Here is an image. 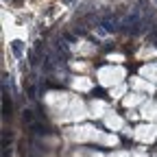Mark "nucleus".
I'll use <instances>...</instances> for the list:
<instances>
[{"label": "nucleus", "mask_w": 157, "mask_h": 157, "mask_svg": "<svg viewBox=\"0 0 157 157\" xmlns=\"http://www.w3.org/2000/svg\"><path fill=\"white\" fill-rule=\"evenodd\" d=\"M98 24H101V29L107 31V33H113V31H118V26H122L120 15L113 13V11H105L101 15V22H98Z\"/></svg>", "instance_id": "f257e3e1"}, {"label": "nucleus", "mask_w": 157, "mask_h": 157, "mask_svg": "<svg viewBox=\"0 0 157 157\" xmlns=\"http://www.w3.org/2000/svg\"><path fill=\"white\" fill-rule=\"evenodd\" d=\"M11 109H13L11 96H9L7 92H2V113H5V118H9V116H11Z\"/></svg>", "instance_id": "f03ea898"}, {"label": "nucleus", "mask_w": 157, "mask_h": 157, "mask_svg": "<svg viewBox=\"0 0 157 157\" xmlns=\"http://www.w3.org/2000/svg\"><path fill=\"white\" fill-rule=\"evenodd\" d=\"M11 52L20 59V57H22L24 55V44L22 42H20V39H15V42H11Z\"/></svg>", "instance_id": "7ed1b4c3"}, {"label": "nucleus", "mask_w": 157, "mask_h": 157, "mask_svg": "<svg viewBox=\"0 0 157 157\" xmlns=\"http://www.w3.org/2000/svg\"><path fill=\"white\" fill-rule=\"evenodd\" d=\"M31 131L37 133V135H46V133H48L46 127H44V124H39V122H33V124H31Z\"/></svg>", "instance_id": "20e7f679"}, {"label": "nucleus", "mask_w": 157, "mask_h": 157, "mask_svg": "<svg viewBox=\"0 0 157 157\" xmlns=\"http://www.w3.org/2000/svg\"><path fill=\"white\" fill-rule=\"evenodd\" d=\"M22 118H24L29 124H33V122H35V113H33L31 109H24V111H22Z\"/></svg>", "instance_id": "39448f33"}, {"label": "nucleus", "mask_w": 157, "mask_h": 157, "mask_svg": "<svg viewBox=\"0 0 157 157\" xmlns=\"http://www.w3.org/2000/svg\"><path fill=\"white\" fill-rule=\"evenodd\" d=\"M52 68H55V66H52V59L46 57V59H44V72H52Z\"/></svg>", "instance_id": "423d86ee"}, {"label": "nucleus", "mask_w": 157, "mask_h": 157, "mask_svg": "<svg viewBox=\"0 0 157 157\" xmlns=\"http://www.w3.org/2000/svg\"><path fill=\"white\" fill-rule=\"evenodd\" d=\"M92 96H96V98H105V90H103V87H96V90H92Z\"/></svg>", "instance_id": "0eeeda50"}, {"label": "nucleus", "mask_w": 157, "mask_h": 157, "mask_svg": "<svg viewBox=\"0 0 157 157\" xmlns=\"http://www.w3.org/2000/svg\"><path fill=\"white\" fill-rule=\"evenodd\" d=\"M55 46H57V50L61 52V55H68V48H66V44H63V42H57Z\"/></svg>", "instance_id": "6e6552de"}, {"label": "nucleus", "mask_w": 157, "mask_h": 157, "mask_svg": "<svg viewBox=\"0 0 157 157\" xmlns=\"http://www.w3.org/2000/svg\"><path fill=\"white\" fill-rule=\"evenodd\" d=\"M63 39H66V42H70V44H74V42H76V37H74L72 33H66V35H63Z\"/></svg>", "instance_id": "1a4fd4ad"}, {"label": "nucleus", "mask_w": 157, "mask_h": 157, "mask_svg": "<svg viewBox=\"0 0 157 157\" xmlns=\"http://www.w3.org/2000/svg\"><path fill=\"white\" fill-rule=\"evenodd\" d=\"M29 59H31V66H37V57H35V52H31Z\"/></svg>", "instance_id": "9d476101"}, {"label": "nucleus", "mask_w": 157, "mask_h": 157, "mask_svg": "<svg viewBox=\"0 0 157 157\" xmlns=\"http://www.w3.org/2000/svg\"><path fill=\"white\" fill-rule=\"evenodd\" d=\"M35 94H37V90H35L33 85H29V96H31V98H35Z\"/></svg>", "instance_id": "9b49d317"}, {"label": "nucleus", "mask_w": 157, "mask_h": 157, "mask_svg": "<svg viewBox=\"0 0 157 157\" xmlns=\"http://www.w3.org/2000/svg\"><path fill=\"white\" fill-rule=\"evenodd\" d=\"M66 2H72V0H66Z\"/></svg>", "instance_id": "f8f14e48"}, {"label": "nucleus", "mask_w": 157, "mask_h": 157, "mask_svg": "<svg viewBox=\"0 0 157 157\" xmlns=\"http://www.w3.org/2000/svg\"><path fill=\"white\" fill-rule=\"evenodd\" d=\"M155 2H157V0H155Z\"/></svg>", "instance_id": "ddd939ff"}]
</instances>
